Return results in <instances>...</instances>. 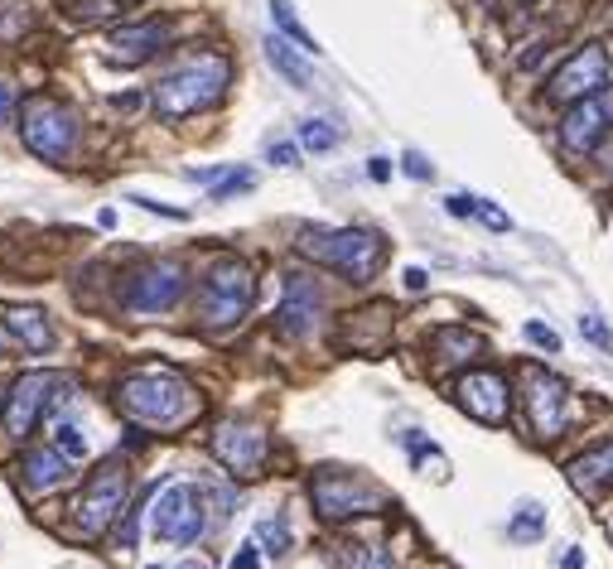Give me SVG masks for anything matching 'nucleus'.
I'll list each match as a JSON object with an SVG mask.
<instances>
[{"mask_svg":"<svg viewBox=\"0 0 613 569\" xmlns=\"http://www.w3.org/2000/svg\"><path fill=\"white\" fill-rule=\"evenodd\" d=\"M300 145L314 150V155H324V150H334L338 145V131L329 126V121H305V126H300Z\"/></svg>","mask_w":613,"mask_h":569,"instance_id":"nucleus-24","label":"nucleus"},{"mask_svg":"<svg viewBox=\"0 0 613 569\" xmlns=\"http://www.w3.org/2000/svg\"><path fill=\"white\" fill-rule=\"evenodd\" d=\"M227 78H232V68H227L223 54H194L184 58L179 68H169L165 78L155 82V111L165 116V121H184V116H198V111H208L218 97H223Z\"/></svg>","mask_w":613,"mask_h":569,"instance_id":"nucleus-2","label":"nucleus"},{"mask_svg":"<svg viewBox=\"0 0 613 569\" xmlns=\"http://www.w3.org/2000/svg\"><path fill=\"white\" fill-rule=\"evenodd\" d=\"M348 569H391V555L387 550H353Z\"/></svg>","mask_w":613,"mask_h":569,"instance_id":"nucleus-31","label":"nucleus"},{"mask_svg":"<svg viewBox=\"0 0 613 569\" xmlns=\"http://www.w3.org/2000/svg\"><path fill=\"white\" fill-rule=\"evenodd\" d=\"M68 463L73 459H68L63 449H29L25 463H20V483H25L29 492H49L68 478Z\"/></svg>","mask_w":613,"mask_h":569,"instance_id":"nucleus-20","label":"nucleus"},{"mask_svg":"<svg viewBox=\"0 0 613 569\" xmlns=\"http://www.w3.org/2000/svg\"><path fill=\"white\" fill-rule=\"evenodd\" d=\"M609 131H613V82H604L599 92L570 102L565 121H560V145L565 150H594V145H604Z\"/></svg>","mask_w":613,"mask_h":569,"instance_id":"nucleus-12","label":"nucleus"},{"mask_svg":"<svg viewBox=\"0 0 613 569\" xmlns=\"http://www.w3.org/2000/svg\"><path fill=\"white\" fill-rule=\"evenodd\" d=\"M232 569H261V555H256V545H247V550L232 560Z\"/></svg>","mask_w":613,"mask_h":569,"instance_id":"nucleus-37","label":"nucleus"},{"mask_svg":"<svg viewBox=\"0 0 613 569\" xmlns=\"http://www.w3.org/2000/svg\"><path fill=\"white\" fill-rule=\"evenodd\" d=\"M58 386H68L58 372H25V377L10 386V396H5V410H0V434H5V439H25V434L39 425L44 406L54 401Z\"/></svg>","mask_w":613,"mask_h":569,"instance_id":"nucleus-10","label":"nucleus"},{"mask_svg":"<svg viewBox=\"0 0 613 569\" xmlns=\"http://www.w3.org/2000/svg\"><path fill=\"white\" fill-rule=\"evenodd\" d=\"M527 415L541 439H556L565 430V381L546 367H527Z\"/></svg>","mask_w":613,"mask_h":569,"instance_id":"nucleus-15","label":"nucleus"},{"mask_svg":"<svg viewBox=\"0 0 613 569\" xmlns=\"http://www.w3.org/2000/svg\"><path fill=\"white\" fill-rule=\"evenodd\" d=\"M0 324L15 333V343H25L29 353H49L54 348V324L44 319V309H34V304H15V309H5V319Z\"/></svg>","mask_w":613,"mask_h":569,"instance_id":"nucleus-19","label":"nucleus"},{"mask_svg":"<svg viewBox=\"0 0 613 569\" xmlns=\"http://www.w3.org/2000/svg\"><path fill=\"white\" fill-rule=\"evenodd\" d=\"M256 541L266 545L271 555H280V550H290V531H285V521H261L256 526Z\"/></svg>","mask_w":613,"mask_h":569,"instance_id":"nucleus-28","label":"nucleus"},{"mask_svg":"<svg viewBox=\"0 0 613 569\" xmlns=\"http://www.w3.org/2000/svg\"><path fill=\"white\" fill-rule=\"evenodd\" d=\"M271 164H280V169H295V164H300V150H295V145H271Z\"/></svg>","mask_w":613,"mask_h":569,"instance_id":"nucleus-34","label":"nucleus"},{"mask_svg":"<svg viewBox=\"0 0 613 569\" xmlns=\"http://www.w3.org/2000/svg\"><path fill=\"white\" fill-rule=\"evenodd\" d=\"M213 454L232 478H256L261 463H266V434L251 420H223L213 430Z\"/></svg>","mask_w":613,"mask_h":569,"instance_id":"nucleus-13","label":"nucleus"},{"mask_svg":"<svg viewBox=\"0 0 613 569\" xmlns=\"http://www.w3.org/2000/svg\"><path fill=\"white\" fill-rule=\"evenodd\" d=\"M261 49H266L271 68H276V73L290 82V87H309V82H314V73H309V63H305V49H300L295 39H285V34H271Z\"/></svg>","mask_w":613,"mask_h":569,"instance_id":"nucleus-21","label":"nucleus"},{"mask_svg":"<svg viewBox=\"0 0 613 569\" xmlns=\"http://www.w3.org/2000/svg\"><path fill=\"white\" fill-rule=\"evenodd\" d=\"M425 285H430V280H425V271H420V266H411V271H406V290H411V295H420Z\"/></svg>","mask_w":613,"mask_h":569,"instance_id":"nucleus-38","label":"nucleus"},{"mask_svg":"<svg viewBox=\"0 0 613 569\" xmlns=\"http://www.w3.org/2000/svg\"><path fill=\"white\" fill-rule=\"evenodd\" d=\"M174 569H208V565H198V560H184V565H174Z\"/></svg>","mask_w":613,"mask_h":569,"instance_id":"nucleus-42","label":"nucleus"},{"mask_svg":"<svg viewBox=\"0 0 613 569\" xmlns=\"http://www.w3.org/2000/svg\"><path fill=\"white\" fill-rule=\"evenodd\" d=\"M319 285L309 280V275H290L285 280V299H280L276 309V328L285 333V338H305L309 328H314V319H319Z\"/></svg>","mask_w":613,"mask_h":569,"instance_id":"nucleus-16","label":"nucleus"},{"mask_svg":"<svg viewBox=\"0 0 613 569\" xmlns=\"http://www.w3.org/2000/svg\"><path fill=\"white\" fill-rule=\"evenodd\" d=\"M256 179H251L247 169H237V174H227V179H218L213 184V203H223V198H232V193H247Z\"/></svg>","mask_w":613,"mask_h":569,"instance_id":"nucleus-29","label":"nucleus"},{"mask_svg":"<svg viewBox=\"0 0 613 569\" xmlns=\"http://www.w3.org/2000/svg\"><path fill=\"white\" fill-rule=\"evenodd\" d=\"M570 483L580 492H604L613 483V439H604V444H594V449H585L580 459H570Z\"/></svg>","mask_w":613,"mask_h":569,"instance_id":"nucleus-18","label":"nucleus"},{"mask_svg":"<svg viewBox=\"0 0 613 569\" xmlns=\"http://www.w3.org/2000/svg\"><path fill=\"white\" fill-rule=\"evenodd\" d=\"M445 208H449L454 217H474V213H478V198H469V193H454Z\"/></svg>","mask_w":613,"mask_h":569,"instance_id":"nucleus-33","label":"nucleus"},{"mask_svg":"<svg viewBox=\"0 0 613 569\" xmlns=\"http://www.w3.org/2000/svg\"><path fill=\"white\" fill-rule=\"evenodd\" d=\"M251 299H256V271L242 256H223L208 266L203 295H198V319L208 328H232L237 319H247Z\"/></svg>","mask_w":613,"mask_h":569,"instance_id":"nucleus-4","label":"nucleus"},{"mask_svg":"<svg viewBox=\"0 0 613 569\" xmlns=\"http://www.w3.org/2000/svg\"><path fill=\"white\" fill-rule=\"evenodd\" d=\"M527 343L546 348V353H560V333H556V328H546V324H536V319L527 324Z\"/></svg>","mask_w":613,"mask_h":569,"instance_id":"nucleus-30","label":"nucleus"},{"mask_svg":"<svg viewBox=\"0 0 613 569\" xmlns=\"http://www.w3.org/2000/svg\"><path fill=\"white\" fill-rule=\"evenodd\" d=\"M20 136L25 145L49 164H63L73 150H78V116L54 102V97H25L20 107Z\"/></svg>","mask_w":613,"mask_h":569,"instance_id":"nucleus-5","label":"nucleus"},{"mask_svg":"<svg viewBox=\"0 0 613 569\" xmlns=\"http://www.w3.org/2000/svg\"><path fill=\"white\" fill-rule=\"evenodd\" d=\"M367 174H372V179L382 184V179H391V164H387V160H372V164H367Z\"/></svg>","mask_w":613,"mask_h":569,"instance_id":"nucleus-39","label":"nucleus"},{"mask_svg":"<svg viewBox=\"0 0 613 569\" xmlns=\"http://www.w3.org/2000/svg\"><path fill=\"white\" fill-rule=\"evenodd\" d=\"M435 353H440V362H469V357L483 353V338L469 333V328H440L435 333Z\"/></svg>","mask_w":613,"mask_h":569,"instance_id":"nucleus-22","label":"nucleus"},{"mask_svg":"<svg viewBox=\"0 0 613 569\" xmlns=\"http://www.w3.org/2000/svg\"><path fill=\"white\" fill-rule=\"evenodd\" d=\"M54 444L68 454V459L78 463V459H87V439L78 434V425H68V420H54Z\"/></svg>","mask_w":613,"mask_h":569,"instance_id":"nucleus-26","label":"nucleus"},{"mask_svg":"<svg viewBox=\"0 0 613 569\" xmlns=\"http://www.w3.org/2000/svg\"><path fill=\"white\" fill-rule=\"evenodd\" d=\"M271 20H276L280 34H285V39H295L305 54H319V39L300 25V15H295V5H290V0H271Z\"/></svg>","mask_w":613,"mask_h":569,"instance_id":"nucleus-23","label":"nucleus"},{"mask_svg":"<svg viewBox=\"0 0 613 569\" xmlns=\"http://www.w3.org/2000/svg\"><path fill=\"white\" fill-rule=\"evenodd\" d=\"M68 10H73V20H112L116 10H121V0H73V5H68Z\"/></svg>","mask_w":613,"mask_h":569,"instance_id":"nucleus-27","label":"nucleus"},{"mask_svg":"<svg viewBox=\"0 0 613 569\" xmlns=\"http://www.w3.org/2000/svg\"><path fill=\"white\" fill-rule=\"evenodd\" d=\"M165 44H169V25H165V20H145V25L116 29L112 39H107V54H112L116 63H145V58L160 54Z\"/></svg>","mask_w":613,"mask_h":569,"instance_id":"nucleus-17","label":"nucleus"},{"mask_svg":"<svg viewBox=\"0 0 613 569\" xmlns=\"http://www.w3.org/2000/svg\"><path fill=\"white\" fill-rule=\"evenodd\" d=\"M184 290H189V280H184L179 261H145L140 271L121 280V304L131 314H165L184 299Z\"/></svg>","mask_w":613,"mask_h":569,"instance_id":"nucleus-7","label":"nucleus"},{"mask_svg":"<svg viewBox=\"0 0 613 569\" xmlns=\"http://www.w3.org/2000/svg\"><path fill=\"white\" fill-rule=\"evenodd\" d=\"M604 82H609V49L604 44H585V49H575L546 78V97L551 102H580L589 92H599Z\"/></svg>","mask_w":613,"mask_h":569,"instance_id":"nucleus-11","label":"nucleus"},{"mask_svg":"<svg viewBox=\"0 0 613 569\" xmlns=\"http://www.w3.org/2000/svg\"><path fill=\"white\" fill-rule=\"evenodd\" d=\"M541 531H546V512H541V507H522L517 521L507 526V536H512V541H536Z\"/></svg>","mask_w":613,"mask_h":569,"instance_id":"nucleus-25","label":"nucleus"},{"mask_svg":"<svg viewBox=\"0 0 613 569\" xmlns=\"http://www.w3.org/2000/svg\"><path fill=\"white\" fill-rule=\"evenodd\" d=\"M150 526H155V536L165 545H194L203 536V526H208L203 492L194 483H165L155 507H150Z\"/></svg>","mask_w":613,"mask_h":569,"instance_id":"nucleus-8","label":"nucleus"},{"mask_svg":"<svg viewBox=\"0 0 613 569\" xmlns=\"http://www.w3.org/2000/svg\"><path fill=\"white\" fill-rule=\"evenodd\" d=\"M10 111H15V92H10V87H0V121H5Z\"/></svg>","mask_w":613,"mask_h":569,"instance_id":"nucleus-40","label":"nucleus"},{"mask_svg":"<svg viewBox=\"0 0 613 569\" xmlns=\"http://www.w3.org/2000/svg\"><path fill=\"white\" fill-rule=\"evenodd\" d=\"M580 333H585L589 343H599V348H613V333H609L604 324H599L594 314H585V319H580Z\"/></svg>","mask_w":613,"mask_h":569,"instance_id":"nucleus-32","label":"nucleus"},{"mask_svg":"<svg viewBox=\"0 0 613 569\" xmlns=\"http://www.w3.org/2000/svg\"><path fill=\"white\" fill-rule=\"evenodd\" d=\"M478 217H483V222H488L493 232H507V227H512V222H507V213H498V208H488V203H478Z\"/></svg>","mask_w":613,"mask_h":569,"instance_id":"nucleus-35","label":"nucleus"},{"mask_svg":"<svg viewBox=\"0 0 613 569\" xmlns=\"http://www.w3.org/2000/svg\"><path fill=\"white\" fill-rule=\"evenodd\" d=\"M314 507L319 516H329V521H343V516H367L377 512V507H387V492L372 488L367 478L358 473H338V468H324V473H314Z\"/></svg>","mask_w":613,"mask_h":569,"instance_id":"nucleus-9","label":"nucleus"},{"mask_svg":"<svg viewBox=\"0 0 613 569\" xmlns=\"http://www.w3.org/2000/svg\"><path fill=\"white\" fill-rule=\"evenodd\" d=\"M406 174L411 179H435V169L425 164V155H406Z\"/></svg>","mask_w":613,"mask_h":569,"instance_id":"nucleus-36","label":"nucleus"},{"mask_svg":"<svg viewBox=\"0 0 613 569\" xmlns=\"http://www.w3.org/2000/svg\"><path fill=\"white\" fill-rule=\"evenodd\" d=\"M300 251L309 261L348 275L353 285H367L372 275L382 271L387 242L377 232H367V227H300Z\"/></svg>","mask_w":613,"mask_h":569,"instance_id":"nucleus-3","label":"nucleus"},{"mask_svg":"<svg viewBox=\"0 0 613 569\" xmlns=\"http://www.w3.org/2000/svg\"><path fill=\"white\" fill-rule=\"evenodd\" d=\"M454 396H459V406L469 410L478 425H502V420H507V410H512L507 377H502V372H488V367L464 372V377L454 381Z\"/></svg>","mask_w":613,"mask_h":569,"instance_id":"nucleus-14","label":"nucleus"},{"mask_svg":"<svg viewBox=\"0 0 613 569\" xmlns=\"http://www.w3.org/2000/svg\"><path fill=\"white\" fill-rule=\"evenodd\" d=\"M116 406L126 420L136 425H150V430H184L194 420L203 401L189 381L169 367H140L116 386Z\"/></svg>","mask_w":613,"mask_h":569,"instance_id":"nucleus-1","label":"nucleus"},{"mask_svg":"<svg viewBox=\"0 0 613 569\" xmlns=\"http://www.w3.org/2000/svg\"><path fill=\"white\" fill-rule=\"evenodd\" d=\"M604 164H609V169H613V140H609V145H604Z\"/></svg>","mask_w":613,"mask_h":569,"instance_id":"nucleus-41","label":"nucleus"},{"mask_svg":"<svg viewBox=\"0 0 613 569\" xmlns=\"http://www.w3.org/2000/svg\"><path fill=\"white\" fill-rule=\"evenodd\" d=\"M126 488H131V478H126V463H121V459H107L83 483V492L73 497V526H78L83 536H102V531H107V526L116 521V512H121V502H126Z\"/></svg>","mask_w":613,"mask_h":569,"instance_id":"nucleus-6","label":"nucleus"}]
</instances>
